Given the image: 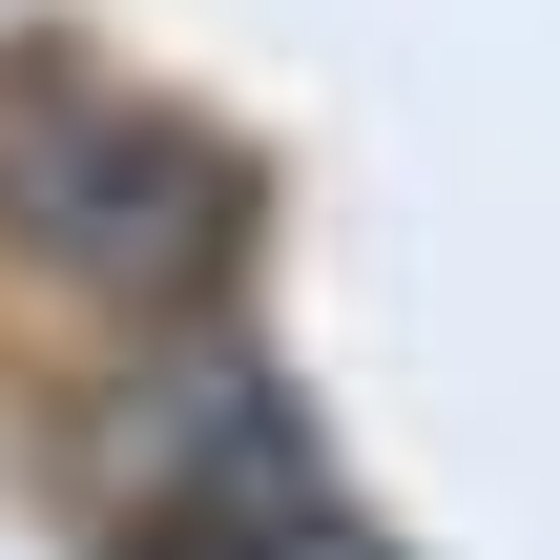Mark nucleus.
<instances>
[{
  "instance_id": "f257e3e1",
  "label": "nucleus",
  "mask_w": 560,
  "mask_h": 560,
  "mask_svg": "<svg viewBox=\"0 0 560 560\" xmlns=\"http://www.w3.org/2000/svg\"><path fill=\"white\" fill-rule=\"evenodd\" d=\"M0 187H21V229L62 270H187L208 249V145L104 104V83H21L0 104Z\"/></svg>"
}]
</instances>
